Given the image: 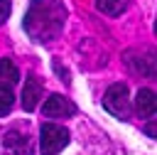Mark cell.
Instances as JSON below:
<instances>
[{
  "mask_svg": "<svg viewBox=\"0 0 157 155\" xmlns=\"http://www.w3.org/2000/svg\"><path fill=\"white\" fill-rule=\"evenodd\" d=\"M155 108H157V98H155V93H152L150 89H140L137 96H135V111H137L142 118H150V116L155 113Z\"/></svg>",
  "mask_w": 157,
  "mask_h": 155,
  "instance_id": "7",
  "label": "cell"
},
{
  "mask_svg": "<svg viewBox=\"0 0 157 155\" xmlns=\"http://www.w3.org/2000/svg\"><path fill=\"white\" fill-rule=\"evenodd\" d=\"M76 113V106L64 98L61 93H52L47 101H44V116L47 118H69Z\"/></svg>",
  "mask_w": 157,
  "mask_h": 155,
  "instance_id": "4",
  "label": "cell"
},
{
  "mask_svg": "<svg viewBox=\"0 0 157 155\" xmlns=\"http://www.w3.org/2000/svg\"><path fill=\"white\" fill-rule=\"evenodd\" d=\"M10 10H12V2L10 0H0V25L10 17Z\"/></svg>",
  "mask_w": 157,
  "mask_h": 155,
  "instance_id": "11",
  "label": "cell"
},
{
  "mask_svg": "<svg viewBox=\"0 0 157 155\" xmlns=\"http://www.w3.org/2000/svg\"><path fill=\"white\" fill-rule=\"evenodd\" d=\"M39 98H42V84H39V79L29 76L25 81V89H22V108L25 111H34L39 106Z\"/></svg>",
  "mask_w": 157,
  "mask_h": 155,
  "instance_id": "6",
  "label": "cell"
},
{
  "mask_svg": "<svg viewBox=\"0 0 157 155\" xmlns=\"http://www.w3.org/2000/svg\"><path fill=\"white\" fill-rule=\"evenodd\" d=\"M12 103H15V96H12V89H10V86H5V84H0V116H5V113H10V108H12Z\"/></svg>",
  "mask_w": 157,
  "mask_h": 155,
  "instance_id": "10",
  "label": "cell"
},
{
  "mask_svg": "<svg viewBox=\"0 0 157 155\" xmlns=\"http://www.w3.org/2000/svg\"><path fill=\"white\" fill-rule=\"evenodd\" d=\"M103 106L108 113L118 116V118H128L130 116V96H128V86L125 84H113L105 96H103Z\"/></svg>",
  "mask_w": 157,
  "mask_h": 155,
  "instance_id": "3",
  "label": "cell"
},
{
  "mask_svg": "<svg viewBox=\"0 0 157 155\" xmlns=\"http://www.w3.org/2000/svg\"><path fill=\"white\" fill-rule=\"evenodd\" d=\"M66 22V7L61 0H32L25 15V32L29 39L44 44L59 37Z\"/></svg>",
  "mask_w": 157,
  "mask_h": 155,
  "instance_id": "1",
  "label": "cell"
},
{
  "mask_svg": "<svg viewBox=\"0 0 157 155\" xmlns=\"http://www.w3.org/2000/svg\"><path fill=\"white\" fill-rule=\"evenodd\" d=\"M0 79L7 81V84H15V81L20 79L17 66L12 64V59H0Z\"/></svg>",
  "mask_w": 157,
  "mask_h": 155,
  "instance_id": "9",
  "label": "cell"
},
{
  "mask_svg": "<svg viewBox=\"0 0 157 155\" xmlns=\"http://www.w3.org/2000/svg\"><path fill=\"white\" fill-rule=\"evenodd\" d=\"M39 145H42V155H56L69 145V133L66 128L56 125V123H44L39 130Z\"/></svg>",
  "mask_w": 157,
  "mask_h": 155,
  "instance_id": "2",
  "label": "cell"
},
{
  "mask_svg": "<svg viewBox=\"0 0 157 155\" xmlns=\"http://www.w3.org/2000/svg\"><path fill=\"white\" fill-rule=\"evenodd\" d=\"M2 153L5 155H32V140L22 135L20 130H10L2 138Z\"/></svg>",
  "mask_w": 157,
  "mask_h": 155,
  "instance_id": "5",
  "label": "cell"
},
{
  "mask_svg": "<svg viewBox=\"0 0 157 155\" xmlns=\"http://www.w3.org/2000/svg\"><path fill=\"white\" fill-rule=\"evenodd\" d=\"M145 130H147V135H150V138H155V121H152V118H150V123L145 125Z\"/></svg>",
  "mask_w": 157,
  "mask_h": 155,
  "instance_id": "12",
  "label": "cell"
},
{
  "mask_svg": "<svg viewBox=\"0 0 157 155\" xmlns=\"http://www.w3.org/2000/svg\"><path fill=\"white\" fill-rule=\"evenodd\" d=\"M96 7H98L103 15L115 17V15H120V12L128 7V0H96Z\"/></svg>",
  "mask_w": 157,
  "mask_h": 155,
  "instance_id": "8",
  "label": "cell"
}]
</instances>
